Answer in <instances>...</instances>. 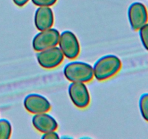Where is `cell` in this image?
<instances>
[{"label": "cell", "mask_w": 148, "mask_h": 139, "mask_svg": "<svg viewBox=\"0 0 148 139\" xmlns=\"http://www.w3.org/2000/svg\"><path fill=\"white\" fill-rule=\"evenodd\" d=\"M121 61L117 56L108 54L102 56L94 64L93 75L98 81L109 79L118 73L121 68Z\"/></svg>", "instance_id": "6da1fadb"}, {"label": "cell", "mask_w": 148, "mask_h": 139, "mask_svg": "<svg viewBox=\"0 0 148 139\" xmlns=\"http://www.w3.org/2000/svg\"><path fill=\"white\" fill-rule=\"evenodd\" d=\"M64 75L70 82L88 83L94 77L93 69L90 64L77 61L65 65Z\"/></svg>", "instance_id": "7a4b0ae2"}, {"label": "cell", "mask_w": 148, "mask_h": 139, "mask_svg": "<svg viewBox=\"0 0 148 139\" xmlns=\"http://www.w3.org/2000/svg\"><path fill=\"white\" fill-rule=\"evenodd\" d=\"M60 33L56 29L51 28L40 30L34 36L32 42L33 49L36 52L45 50L57 46Z\"/></svg>", "instance_id": "3957f363"}, {"label": "cell", "mask_w": 148, "mask_h": 139, "mask_svg": "<svg viewBox=\"0 0 148 139\" xmlns=\"http://www.w3.org/2000/svg\"><path fill=\"white\" fill-rule=\"evenodd\" d=\"M58 44L64 56L69 59L77 57L80 52V46L77 38L70 30H65L61 33Z\"/></svg>", "instance_id": "277c9868"}, {"label": "cell", "mask_w": 148, "mask_h": 139, "mask_svg": "<svg viewBox=\"0 0 148 139\" xmlns=\"http://www.w3.org/2000/svg\"><path fill=\"white\" fill-rule=\"evenodd\" d=\"M39 65L46 69H52L59 66L64 60L63 53L57 46L38 52L36 55Z\"/></svg>", "instance_id": "5b68a950"}, {"label": "cell", "mask_w": 148, "mask_h": 139, "mask_svg": "<svg viewBox=\"0 0 148 139\" xmlns=\"http://www.w3.org/2000/svg\"><path fill=\"white\" fill-rule=\"evenodd\" d=\"M68 92L72 103L77 107L84 109L89 105L90 96L85 83L72 82Z\"/></svg>", "instance_id": "8992f818"}, {"label": "cell", "mask_w": 148, "mask_h": 139, "mask_svg": "<svg viewBox=\"0 0 148 139\" xmlns=\"http://www.w3.org/2000/svg\"><path fill=\"white\" fill-rule=\"evenodd\" d=\"M128 19L133 30H138L148 22V12L144 4L141 2L132 3L128 9Z\"/></svg>", "instance_id": "52a82bcc"}, {"label": "cell", "mask_w": 148, "mask_h": 139, "mask_svg": "<svg viewBox=\"0 0 148 139\" xmlns=\"http://www.w3.org/2000/svg\"><path fill=\"white\" fill-rule=\"evenodd\" d=\"M23 104L28 112L34 114L47 112L51 108L49 100L38 94H30L26 96Z\"/></svg>", "instance_id": "ba28073f"}, {"label": "cell", "mask_w": 148, "mask_h": 139, "mask_svg": "<svg viewBox=\"0 0 148 139\" xmlns=\"http://www.w3.org/2000/svg\"><path fill=\"white\" fill-rule=\"evenodd\" d=\"M33 127L42 133L53 131L58 128L56 120L46 112L36 114L32 119Z\"/></svg>", "instance_id": "9c48e42d"}, {"label": "cell", "mask_w": 148, "mask_h": 139, "mask_svg": "<svg viewBox=\"0 0 148 139\" xmlns=\"http://www.w3.org/2000/svg\"><path fill=\"white\" fill-rule=\"evenodd\" d=\"M36 28L38 30L51 28L53 24V13L50 7H38L34 16Z\"/></svg>", "instance_id": "30bf717a"}, {"label": "cell", "mask_w": 148, "mask_h": 139, "mask_svg": "<svg viewBox=\"0 0 148 139\" xmlns=\"http://www.w3.org/2000/svg\"><path fill=\"white\" fill-rule=\"evenodd\" d=\"M12 125L6 119L0 120V139H8L11 136Z\"/></svg>", "instance_id": "8fae6325"}, {"label": "cell", "mask_w": 148, "mask_h": 139, "mask_svg": "<svg viewBox=\"0 0 148 139\" xmlns=\"http://www.w3.org/2000/svg\"><path fill=\"white\" fill-rule=\"evenodd\" d=\"M139 107L142 117L148 122V93L142 94L139 100Z\"/></svg>", "instance_id": "7c38bea8"}, {"label": "cell", "mask_w": 148, "mask_h": 139, "mask_svg": "<svg viewBox=\"0 0 148 139\" xmlns=\"http://www.w3.org/2000/svg\"><path fill=\"white\" fill-rule=\"evenodd\" d=\"M138 30L142 43L145 49L148 51V23L142 26Z\"/></svg>", "instance_id": "4fadbf2b"}, {"label": "cell", "mask_w": 148, "mask_h": 139, "mask_svg": "<svg viewBox=\"0 0 148 139\" xmlns=\"http://www.w3.org/2000/svg\"><path fill=\"white\" fill-rule=\"evenodd\" d=\"M57 0H32V2L38 7H51L53 6Z\"/></svg>", "instance_id": "5bb4252c"}, {"label": "cell", "mask_w": 148, "mask_h": 139, "mask_svg": "<svg viewBox=\"0 0 148 139\" xmlns=\"http://www.w3.org/2000/svg\"><path fill=\"white\" fill-rule=\"evenodd\" d=\"M59 138V135H58V133L56 132H55V130L45 133L42 136V138L43 139H56Z\"/></svg>", "instance_id": "9a60e30c"}, {"label": "cell", "mask_w": 148, "mask_h": 139, "mask_svg": "<svg viewBox=\"0 0 148 139\" xmlns=\"http://www.w3.org/2000/svg\"><path fill=\"white\" fill-rule=\"evenodd\" d=\"M29 0H13V2L18 7H23L28 2Z\"/></svg>", "instance_id": "2e32d148"}]
</instances>
